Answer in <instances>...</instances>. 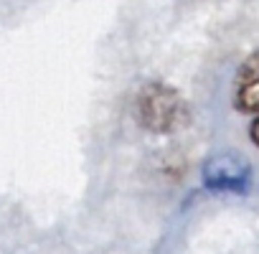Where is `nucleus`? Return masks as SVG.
<instances>
[{"instance_id": "7ed1b4c3", "label": "nucleus", "mask_w": 259, "mask_h": 254, "mask_svg": "<svg viewBox=\"0 0 259 254\" xmlns=\"http://www.w3.org/2000/svg\"><path fill=\"white\" fill-rule=\"evenodd\" d=\"M234 107L244 114L259 112V49L251 51L234 79Z\"/></svg>"}, {"instance_id": "f257e3e1", "label": "nucleus", "mask_w": 259, "mask_h": 254, "mask_svg": "<svg viewBox=\"0 0 259 254\" xmlns=\"http://www.w3.org/2000/svg\"><path fill=\"white\" fill-rule=\"evenodd\" d=\"M135 114L148 133L168 135L186 122V102L173 87L148 81L135 97Z\"/></svg>"}, {"instance_id": "20e7f679", "label": "nucleus", "mask_w": 259, "mask_h": 254, "mask_svg": "<svg viewBox=\"0 0 259 254\" xmlns=\"http://www.w3.org/2000/svg\"><path fill=\"white\" fill-rule=\"evenodd\" d=\"M249 138H251V143L259 148V112L254 114V119H251V124H249Z\"/></svg>"}, {"instance_id": "f03ea898", "label": "nucleus", "mask_w": 259, "mask_h": 254, "mask_svg": "<svg viewBox=\"0 0 259 254\" xmlns=\"http://www.w3.org/2000/svg\"><path fill=\"white\" fill-rule=\"evenodd\" d=\"M201 181L213 193L244 196L251 188V165L239 153H216L203 163Z\"/></svg>"}]
</instances>
